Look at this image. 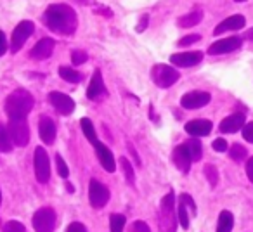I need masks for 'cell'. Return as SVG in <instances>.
<instances>
[{"label": "cell", "mask_w": 253, "mask_h": 232, "mask_svg": "<svg viewBox=\"0 0 253 232\" xmlns=\"http://www.w3.org/2000/svg\"><path fill=\"white\" fill-rule=\"evenodd\" d=\"M43 23H45L50 32L64 37L73 35L78 26L77 12L73 11V7H70L66 4L49 5L45 14H43Z\"/></svg>", "instance_id": "cell-1"}, {"label": "cell", "mask_w": 253, "mask_h": 232, "mask_svg": "<svg viewBox=\"0 0 253 232\" xmlns=\"http://www.w3.org/2000/svg\"><path fill=\"white\" fill-rule=\"evenodd\" d=\"M35 99L25 88L14 90L5 101V113H7L9 120H26L28 113L33 109Z\"/></svg>", "instance_id": "cell-2"}, {"label": "cell", "mask_w": 253, "mask_h": 232, "mask_svg": "<svg viewBox=\"0 0 253 232\" xmlns=\"http://www.w3.org/2000/svg\"><path fill=\"white\" fill-rule=\"evenodd\" d=\"M175 196L170 191L165 197L162 199V206H160V229L162 232H175L177 225H179V218H175Z\"/></svg>", "instance_id": "cell-3"}, {"label": "cell", "mask_w": 253, "mask_h": 232, "mask_svg": "<svg viewBox=\"0 0 253 232\" xmlns=\"http://www.w3.org/2000/svg\"><path fill=\"white\" fill-rule=\"evenodd\" d=\"M151 77L160 88H167V87H172V85L179 80L180 73L177 70H173L172 66H167V64H156L151 71Z\"/></svg>", "instance_id": "cell-4"}, {"label": "cell", "mask_w": 253, "mask_h": 232, "mask_svg": "<svg viewBox=\"0 0 253 232\" xmlns=\"http://www.w3.org/2000/svg\"><path fill=\"white\" fill-rule=\"evenodd\" d=\"M33 229L35 232H54L56 229V211L52 208H40L33 215Z\"/></svg>", "instance_id": "cell-5"}, {"label": "cell", "mask_w": 253, "mask_h": 232, "mask_svg": "<svg viewBox=\"0 0 253 232\" xmlns=\"http://www.w3.org/2000/svg\"><path fill=\"white\" fill-rule=\"evenodd\" d=\"M33 32H35V25H33V21H21L19 23V25L14 28L12 37H11V52L12 54L19 52V50L23 49V45H25L26 40L33 35Z\"/></svg>", "instance_id": "cell-6"}, {"label": "cell", "mask_w": 253, "mask_h": 232, "mask_svg": "<svg viewBox=\"0 0 253 232\" xmlns=\"http://www.w3.org/2000/svg\"><path fill=\"white\" fill-rule=\"evenodd\" d=\"M33 165H35V175L37 180L40 184H47L50 179V163H49V155L47 151L39 146L35 149V158H33Z\"/></svg>", "instance_id": "cell-7"}, {"label": "cell", "mask_w": 253, "mask_h": 232, "mask_svg": "<svg viewBox=\"0 0 253 232\" xmlns=\"http://www.w3.org/2000/svg\"><path fill=\"white\" fill-rule=\"evenodd\" d=\"M9 134L18 148H25L30 142V128L26 125V120H9Z\"/></svg>", "instance_id": "cell-8"}, {"label": "cell", "mask_w": 253, "mask_h": 232, "mask_svg": "<svg viewBox=\"0 0 253 232\" xmlns=\"http://www.w3.org/2000/svg\"><path fill=\"white\" fill-rule=\"evenodd\" d=\"M88 199H90L92 206L99 210V208L106 206V203L109 201V189L99 180L92 179L88 184Z\"/></svg>", "instance_id": "cell-9"}, {"label": "cell", "mask_w": 253, "mask_h": 232, "mask_svg": "<svg viewBox=\"0 0 253 232\" xmlns=\"http://www.w3.org/2000/svg\"><path fill=\"white\" fill-rule=\"evenodd\" d=\"M49 101H50V104L56 108V111L63 116H68L75 111V101L70 95L63 94V92H50Z\"/></svg>", "instance_id": "cell-10"}, {"label": "cell", "mask_w": 253, "mask_h": 232, "mask_svg": "<svg viewBox=\"0 0 253 232\" xmlns=\"http://www.w3.org/2000/svg\"><path fill=\"white\" fill-rule=\"evenodd\" d=\"M241 43H243L241 37H229V39H222V40H218V42H213L210 47H208V54L217 56V54L232 52V50L239 49Z\"/></svg>", "instance_id": "cell-11"}, {"label": "cell", "mask_w": 253, "mask_h": 232, "mask_svg": "<svg viewBox=\"0 0 253 232\" xmlns=\"http://www.w3.org/2000/svg\"><path fill=\"white\" fill-rule=\"evenodd\" d=\"M211 95L208 92H201V90H194V92H187L182 99H180V104L186 109H200L203 106H207L210 102Z\"/></svg>", "instance_id": "cell-12"}, {"label": "cell", "mask_w": 253, "mask_h": 232, "mask_svg": "<svg viewBox=\"0 0 253 232\" xmlns=\"http://www.w3.org/2000/svg\"><path fill=\"white\" fill-rule=\"evenodd\" d=\"M203 59V52L201 50H193V52H180V54H173L170 56V63L175 64L179 68H191L196 66L201 63Z\"/></svg>", "instance_id": "cell-13"}, {"label": "cell", "mask_w": 253, "mask_h": 232, "mask_svg": "<svg viewBox=\"0 0 253 232\" xmlns=\"http://www.w3.org/2000/svg\"><path fill=\"white\" fill-rule=\"evenodd\" d=\"M173 163H175V166L182 173L189 172L193 158H191V151H189V148H187V144H180L173 149Z\"/></svg>", "instance_id": "cell-14"}, {"label": "cell", "mask_w": 253, "mask_h": 232, "mask_svg": "<svg viewBox=\"0 0 253 232\" xmlns=\"http://www.w3.org/2000/svg\"><path fill=\"white\" fill-rule=\"evenodd\" d=\"M39 134L40 139H42L43 144L52 146L54 141H56V123L50 120L49 116H42L39 121Z\"/></svg>", "instance_id": "cell-15"}, {"label": "cell", "mask_w": 253, "mask_h": 232, "mask_svg": "<svg viewBox=\"0 0 253 232\" xmlns=\"http://www.w3.org/2000/svg\"><path fill=\"white\" fill-rule=\"evenodd\" d=\"M245 127V113H234L220 121V132L222 134H234Z\"/></svg>", "instance_id": "cell-16"}, {"label": "cell", "mask_w": 253, "mask_h": 232, "mask_svg": "<svg viewBox=\"0 0 253 232\" xmlns=\"http://www.w3.org/2000/svg\"><path fill=\"white\" fill-rule=\"evenodd\" d=\"M54 40L52 39H40L39 42L35 43V47L32 49L30 56L33 57L35 61H43V59H49L52 56V50H54Z\"/></svg>", "instance_id": "cell-17"}, {"label": "cell", "mask_w": 253, "mask_h": 232, "mask_svg": "<svg viewBox=\"0 0 253 232\" xmlns=\"http://www.w3.org/2000/svg\"><path fill=\"white\" fill-rule=\"evenodd\" d=\"M101 95H106V87H104V80H102V73L99 70H95L94 75H92L90 85L87 88V97L90 101H97Z\"/></svg>", "instance_id": "cell-18"}, {"label": "cell", "mask_w": 253, "mask_h": 232, "mask_svg": "<svg viewBox=\"0 0 253 232\" xmlns=\"http://www.w3.org/2000/svg\"><path fill=\"white\" fill-rule=\"evenodd\" d=\"M94 148H95V155H97V158H99V161H101L102 168H104L106 172H109V173L115 172L116 165H115V158H113V153L109 151V149L106 148L102 142H99V141H97V144H94Z\"/></svg>", "instance_id": "cell-19"}, {"label": "cell", "mask_w": 253, "mask_h": 232, "mask_svg": "<svg viewBox=\"0 0 253 232\" xmlns=\"http://www.w3.org/2000/svg\"><path fill=\"white\" fill-rule=\"evenodd\" d=\"M245 25H246L245 16L234 14V16H231V18L224 19L222 23H218L217 28L213 30V35H222V33L229 32V30H241V28H245Z\"/></svg>", "instance_id": "cell-20"}, {"label": "cell", "mask_w": 253, "mask_h": 232, "mask_svg": "<svg viewBox=\"0 0 253 232\" xmlns=\"http://www.w3.org/2000/svg\"><path fill=\"white\" fill-rule=\"evenodd\" d=\"M186 132L193 137H205L211 132V121L210 120H191L186 125Z\"/></svg>", "instance_id": "cell-21"}, {"label": "cell", "mask_w": 253, "mask_h": 232, "mask_svg": "<svg viewBox=\"0 0 253 232\" xmlns=\"http://www.w3.org/2000/svg\"><path fill=\"white\" fill-rule=\"evenodd\" d=\"M234 227V217L231 211L224 210L218 215V224H217V232H231Z\"/></svg>", "instance_id": "cell-22"}, {"label": "cell", "mask_w": 253, "mask_h": 232, "mask_svg": "<svg viewBox=\"0 0 253 232\" xmlns=\"http://www.w3.org/2000/svg\"><path fill=\"white\" fill-rule=\"evenodd\" d=\"M12 148H14V142L9 134V128L0 123V153H11Z\"/></svg>", "instance_id": "cell-23"}, {"label": "cell", "mask_w": 253, "mask_h": 232, "mask_svg": "<svg viewBox=\"0 0 253 232\" xmlns=\"http://www.w3.org/2000/svg\"><path fill=\"white\" fill-rule=\"evenodd\" d=\"M201 19H203V12L201 11L189 12V14H184L182 18H179V26L180 28H193V26H196Z\"/></svg>", "instance_id": "cell-24"}, {"label": "cell", "mask_w": 253, "mask_h": 232, "mask_svg": "<svg viewBox=\"0 0 253 232\" xmlns=\"http://www.w3.org/2000/svg\"><path fill=\"white\" fill-rule=\"evenodd\" d=\"M120 166H122L123 170V175H125V180L128 182V186L134 187L135 184V172H134V166L130 165V161L125 158V156H122L120 158Z\"/></svg>", "instance_id": "cell-25"}, {"label": "cell", "mask_w": 253, "mask_h": 232, "mask_svg": "<svg viewBox=\"0 0 253 232\" xmlns=\"http://www.w3.org/2000/svg\"><path fill=\"white\" fill-rule=\"evenodd\" d=\"M80 127H82V130H84V135L88 139V142H90L92 146L97 144V135H95V128H94V125H92V121L88 120V118H82V120H80Z\"/></svg>", "instance_id": "cell-26"}, {"label": "cell", "mask_w": 253, "mask_h": 232, "mask_svg": "<svg viewBox=\"0 0 253 232\" xmlns=\"http://www.w3.org/2000/svg\"><path fill=\"white\" fill-rule=\"evenodd\" d=\"M59 77L63 78V80L70 81V83H78V81H82V75L78 73L77 70H73V68H68V66H61L59 68Z\"/></svg>", "instance_id": "cell-27"}, {"label": "cell", "mask_w": 253, "mask_h": 232, "mask_svg": "<svg viewBox=\"0 0 253 232\" xmlns=\"http://www.w3.org/2000/svg\"><path fill=\"white\" fill-rule=\"evenodd\" d=\"M125 217L120 213H113L109 217V229L111 232H123V227H125Z\"/></svg>", "instance_id": "cell-28"}, {"label": "cell", "mask_w": 253, "mask_h": 232, "mask_svg": "<svg viewBox=\"0 0 253 232\" xmlns=\"http://www.w3.org/2000/svg\"><path fill=\"white\" fill-rule=\"evenodd\" d=\"M187 148H189V151H191V158H193V161H200L201 156H203L201 142L198 141V139H191V141L187 142Z\"/></svg>", "instance_id": "cell-29"}, {"label": "cell", "mask_w": 253, "mask_h": 232, "mask_svg": "<svg viewBox=\"0 0 253 232\" xmlns=\"http://www.w3.org/2000/svg\"><path fill=\"white\" fill-rule=\"evenodd\" d=\"M177 218L182 229H189V215H187V206L179 199V206H177Z\"/></svg>", "instance_id": "cell-30"}, {"label": "cell", "mask_w": 253, "mask_h": 232, "mask_svg": "<svg viewBox=\"0 0 253 232\" xmlns=\"http://www.w3.org/2000/svg\"><path fill=\"white\" fill-rule=\"evenodd\" d=\"M246 155H248V151H246V148H243L241 144H234L229 149V156H231L234 161H243V159L246 158Z\"/></svg>", "instance_id": "cell-31"}, {"label": "cell", "mask_w": 253, "mask_h": 232, "mask_svg": "<svg viewBox=\"0 0 253 232\" xmlns=\"http://www.w3.org/2000/svg\"><path fill=\"white\" fill-rule=\"evenodd\" d=\"M205 175H207V179H208V182H210L211 187L217 186V182H218V172H217V168H215L213 165H207V166H205Z\"/></svg>", "instance_id": "cell-32"}, {"label": "cell", "mask_w": 253, "mask_h": 232, "mask_svg": "<svg viewBox=\"0 0 253 232\" xmlns=\"http://www.w3.org/2000/svg\"><path fill=\"white\" fill-rule=\"evenodd\" d=\"M56 165H57V173H59L63 179H68V175H70V170H68L66 161H64L61 155H56Z\"/></svg>", "instance_id": "cell-33"}, {"label": "cell", "mask_w": 253, "mask_h": 232, "mask_svg": "<svg viewBox=\"0 0 253 232\" xmlns=\"http://www.w3.org/2000/svg\"><path fill=\"white\" fill-rule=\"evenodd\" d=\"M4 232H26L25 225L21 222H16V220H9L7 224L4 225Z\"/></svg>", "instance_id": "cell-34"}, {"label": "cell", "mask_w": 253, "mask_h": 232, "mask_svg": "<svg viewBox=\"0 0 253 232\" xmlns=\"http://www.w3.org/2000/svg\"><path fill=\"white\" fill-rule=\"evenodd\" d=\"M85 61H87V54H85L84 50H73V54H71V63H73L75 66H80Z\"/></svg>", "instance_id": "cell-35"}, {"label": "cell", "mask_w": 253, "mask_h": 232, "mask_svg": "<svg viewBox=\"0 0 253 232\" xmlns=\"http://www.w3.org/2000/svg\"><path fill=\"white\" fill-rule=\"evenodd\" d=\"M180 201L186 204L187 210H191V213L196 215V203H194V199L189 196V194H180Z\"/></svg>", "instance_id": "cell-36"}, {"label": "cell", "mask_w": 253, "mask_h": 232, "mask_svg": "<svg viewBox=\"0 0 253 232\" xmlns=\"http://www.w3.org/2000/svg\"><path fill=\"white\" fill-rule=\"evenodd\" d=\"M130 232H151V229H149V225L146 224V222L137 220V222H134V224H132Z\"/></svg>", "instance_id": "cell-37"}, {"label": "cell", "mask_w": 253, "mask_h": 232, "mask_svg": "<svg viewBox=\"0 0 253 232\" xmlns=\"http://www.w3.org/2000/svg\"><path fill=\"white\" fill-rule=\"evenodd\" d=\"M200 40H201L200 35H187V37H184V39H180L177 43H179L180 47H187V45H191V43H194V42H200Z\"/></svg>", "instance_id": "cell-38"}, {"label": "cell", "mask_w": 253, "mask_h": 232, "mask_svg": "<svg viewBox=\"0 0 253 232\" xmlns=\"http://www.w3.org/2000/svg\"><path fill=\"white\" fill-rule=\"evenodd\" d=\"M241 130H243V137L253 144V121H250V123H245V127H243Z\"/></svg>", "instance_id": "cell-39"}, {"label": "cell", "mask_w": 253, "mask_h": 232, "mask_svg": "<svg viewBox=\"0 0 253 232\" xmlns=\"http://www.w3.org/2000/svg\"><path fill=\"white\" fill-rule=\"evenodd\" d=\"M211 148H213L217 153H225L227 151V142H225V139H215Z\"/></svg>", "instance_id": "cell-40"}, {"label": "cell", "mask_w": 253, "mask_h": 232, "mask_svg": "<svg viewBox=\"0 0 253 232\" xmlns=\"http://www.w3.org/2000/svg\"><path fill=\"white\" fill-rule=\"evenodd\" d=\"M66 232H87V227L84 224H80V222H73V224L68 225Z\"/></svg>", "instance_id": "cell-41"}, {"label": "cell", "mask_w": 253, "mask_h": 232, "mask_svg": "<svg viewBox=\"0 0 253 232\" xmlns=\"http://www.w3.org/2000/svg\"><path fill=\"white\" fill-rule=\"evenodd\" d=\"M148 23H149V16L148 14H142V18H141V21H139V25H137V32L139 33H142L146 28H148Z\"/></svg>", "instance_id": "cell-42"}, {"label": "cell", "mask_w": 253, "mask_h": 232, "mask_svg": "<svg viewBox=\"0 0 253 232\" xmlns=\"http://www.w3.org/2000/svg\"><path fill=\"white\" fill-rule=\"evenodd\" d=\"M5 50H7V39H5V33L0 30V56H4Z\"/></svg>", "instance_id": "cell-43"}, {"label": "cell", "mask_w": 253, "mask_h": 232, "mask_svg": "<svg viewBox=\"0 0 253 232\" xmlns=\"http://www.w3.org/2000/svg\"><path fill=\"white\" fill-rule=\"evenodd\" d=\"M128 151H130V155H132V158H134V161H135V165L137 166H141V158H139V155H137V151H135V148L132 146V142H128Z\"/></svg>", "instance_id": "cell-44"}, {"label": "cell", "mask_w": 253, "mask_h": 232, "mask_svg": "<svg viewBox=\"0 0 253 232\" xmlns=\"http://www.w3.org/2000/svg\"><path fill=\"white\" fill-rule=\"evenodd\" d=\"M246 175H248L250 182L253 184V156L246 161Z\"/></svg>", "instance_id": "cell-45"}, {"label": "cell", "mask_w": 253, "mask_h": 232, "mask_svg": "<svg viewBox=\"0 0 253 232\" xmlns=\"http://www.w3.org/2000/svg\"><path fill=\"white\" fill-rule=\"evenodd\" d=\"M243 39H253V28L250 30V32H246L245 35H243Z\"/></svg>", "instance_id": "cell-46"}, {"label": "cell", "mask_w": 253, "mask_h": 232, "mask_svg": "<svg viewBox=\"0 0 253 232\" xmlns=\"http://www.w3.org/2000/svg\"><path fill=\"white\" fill-rule=\"evenodd\" d=\"M66 189H68V191H71V193H73V191H75V187H73V186H71V184H70V182H66Z\"/></svg>", "instance_id": "cell-47"}, {"label": "cell", "mask_w": 253, "mask_h": 232, "mask_svg": "<svg viewBox=\"0 0 253 232\" xmlns=\"http://www.w3.org/2000/svg\"><path fill=\"white\" fill-rule=\"evenodd\" d=\"M234 2H246V0H234Z\"/></svg>", "instance_id": "cell-48"}, {"label": "cell", "mask_w": 253, "mask_h": 232, "mask_svg": "<svg viewBox=\"0 0 253 232\" xmlns=\"http://www.w3.org/2000/svg\"><path fill=\"white\" fill-rule=\"evenodd\" d=\"M0 203H2V194H0Z\"/></svg>", "instance_id": "cell-49"}]
</instances>
